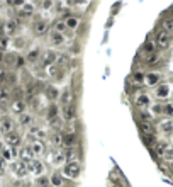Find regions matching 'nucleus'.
<instances>
[{"mask_svg": "<svg viewBox=\"0 0 173 187\" xmlns=\"http://www.w3.org/2000/svg\"><path fill=\"white\" fill-rule=\"evenodd\" d=\"M4 58H5V55H4V53H2V51H0V63L4 61Z\"/></svg>", "mask_w": 173, "mask_h": 187, "instance_id": "obj_53", "label": "nucleus"}, {"mask_svg": "<svg viewBox=\"0 0 173 187\" xmlns=\"http://www.w3.org/2000/svg\"><path fill=\"white\" fill-rule=\"evenodd\" d=\"M27 169H29V173H34L36 177H41V175H44L46 167H44V163H43L41 160L34 158L32 162H29V163H27Z\"/></svg>", "mask_w": 173, "mask_h": 187, "instance_id": "obj_4", "label": "nucleus"}, {"mask_svg": "<svg viewBox=\"0 0 173 187\" xmlns=\"http://www.w3.org/2000/svg\"><path fill=\"white\" fill-rule=\"evenodd\" d=\"M171 12H173V5H171Z\"/></svg>", "mask_w": 173, "mask_h": 187, "instance_id": "obj_56", "label": "nucleus"}, {"mask_svg": "<svg viewBox=\"0 0 173 187\" xmlns=\"http://www.w3.org/2000/svg\"><path fill=\"white\" fill-rule=\"evenodd\" d=\"M59 112H61V109H59L56 104H51V106L48 107V111H46V118H48V121H55V119L59 116Z\"/></svg>", "mask_w": 173, "mask_h": 187, "instance_id": "obj_23", "label": "nucleus"}, {"mask_svg": "<svg viewBox=\"0 0 173 187\" xmlns=\"http://www.w3.org/2000/svg\"><path fill=\"white\" fill-rule=\"evenodd\" d=\"M34 158H36V157H34L31 146H24V148H21V150H19V160H22V162H26V163H29V162H32Z\"/></svg>", "mask_w": 173, "mask_h": 187, "instance_id": "obj_14", "label": "nucleus"}, {"mask_svg": "<svg viewBox=\"0 0 173 187\" xmlns=\"http://www.w3.org/2000/svg\"><path fill=\"white\" fill-rule=\"evenodd\" d=\"M41 56H43V55H41V49L37 48V46H34V48H31L29 51L26 53V61H29V63H37Z\"/></svg>", "mask_w": 173, "mask_h": 187, "instance_id": "obj_17", "label": "nucleus"}, {"mask_svg": "<svg viewBox=\"0 0 173 187\" xmlns=\"http://www.w3.org/2000/svg\"><path fill=\"white\" fill-rule=\"evenodd\" d=\"M77 141H78L77 134H71V133H65V134H63V146L73 148L75 145H77Z\"/></svg>", "mask_w": 173, "mask_h": 187, "instance_id": "obj_20", "label": "nucleus"}, {"mask_svg": "<svg viewBox=\"0 0 173 187\" xmlns=\"http://www.w3.org/2000/svg\"><path fill=\"white\" fill-rule=\"evenodd\" d=\"M34 10H36L34 4H24V5H22V12H21V15H22V17H29V15H32V14H34Z\"/></svg>", "mask_w": 173, "mask_h": 187, "instance_id": "obj_32", "label": "nucleus"}, {"mask_svg": "<svg viewBox=\"0 0 173 187\" xmlns=\"http://www.w3.org/2000/svg\"><path fill=\"white\" fill-rule=\"evenodd\" d=\"M171 95V87L168 84H161L156 87V97L158 99H168Z\"/></svg>", "mask_w": 173, "mask_h": 187, "instance_id": "obj_16", "label": "nucleus"}, {"mask_svg": "<svg viewBox=\"0 0 173 187\" xmlns=\"http://www.w3.org/2000/svg\"><path fill=\"white\" fill-rule=\"evenodd\" d=\"M22 65H24V60L19 56V58H17V65H15V66H22Z\"/></svg>", "mask_w": 173, "mask_h": 187, "instance_id": "obj_51", "label": "nucleus"}, {"mask_svg": "<svg viewBox=\"0 0 173 187\" xmlns=\"http://www.w3.org/2000/svg\"><path fill=\"white\" fill-rule=\"evenodd\" d=\"M0 133H2L4 136L14 133V121H12V118L4 116V118L0 119Z\"/></svg>", "mask_w": 173, "mask_h": 187, "instance_id": "obj_5", "label": "nucleus"}, {"mask_svg": "<svg viewBox=\"0 0 173 187\" xmlns=\"http://www.w3.org/2000/svg\"><path fill=\"white\" fill-rule=\"evenodd\" d=\"M12 99V90L9 87H0V106H7Z\"/></svg>", "mask_w": 173, "mask_h": 187, "instance_id": "obj_18", "label": "nucleus"}, {"mask_svg": "<svg viewBox=\"0 0 173 187\" xmlns=\"http://www.w3.org/2000/svg\"><path fill=\"white\" fill-rule=\"evenodd\" d=\"M29 134H31V136H34V138H37L39 141H41L43 138H46V131H44L43 128H31Z\"/></svg>", "mask_w": 173, "mask_h": 187, "instance_id": "obj_31", "label": "nucleus"}, {"mask_svg": "<svg viewBox=\"0 0 173 187\" xmlns=\"http://www.w3.org/2000/svg\"><path fill=\"white\" fill-rule=\"evenodd\" d=\"M17 58H19V56L15 55V53H7L5 58H4V61H5V65H7V66H14V65H17Z\"/></svg>", "mask_w": 173, "mask_h": 187, "instance_id": "obj_33", "label": "nucleus"}, {"mask_svg": "<svg viewBox=\"0 0 173 187\" xmlns=\"http://www.w3.org/2000/svg\"><path fill=\"white\" fill-rule=\"evenodd\" d=\"M34 123V116L29 112H24L22 116H19V124L22 126V128H29V126H32Z\"/></svg>", "mask_w": 173, "mask_h": 187, "instance_id": "obj_22", "label": "nucleus"}, {"mask_svg": "<svg viewBox=\"0 0 173 187\" xmlns=\"http://www.w3.org/2000/svg\"><path fill=\"white\" fill-rule=\"evenodd\" d=\"M53 31H56V33H59V34H63V36H65V33L68 31L66 22H65V21H56L55 22V29H53Z\"/></svg>", "mask_w": 173, "mask_h": 187, "instance_id": "obj_34", "label": "nucleus"}, {"mask_svg": "<svg viewBox=\"0 0 173 187\" xmlns=\"http://www.w3.org/2000/svg\"><path fill=\"white\" fill-rule=\"evenodd\" d=\"M48 70V73L51 75V77H58V73H59V68L56 65H53V66H49V68H46Z\"/></svg>", "mask_w": 173, "mask_h": 187, "instance_id": "obj_45", "label": "nucleus"}, {"mask_svg": "<svg viewBox=\"0 0 173 187\" xmlns=\"http://www.w3.org/2000/svg\"><path fill=\"white\" fill-rule=\"evenodd\" d=\"M168 148H170V145L166 143V141H158V143H155V153L158 155V157H163Z\"/></svg>", "mask_w": 173, "mask_h": 187, "instance_id": "obj_29", "label": "nucleus"}, {"mask_svg": "<svg viewBox=\"0 0 173 187\" xmlns=\"http://www.w3.org/2000/svg\"><path fill=\"white\" fill-rule=\"evenodd\" d=\"M4 24H5V22L2 21V17H0V31H4Z\"/></svg>", "mask_w": 173, "mask_h": 187, "instance_id": "obj_52", "label": "nucleus"}, {"mask_svg": "<svg viewBox=\"0 0 173 187\" xmlns=\"http://www.w3.org/2000/svg\"><path fill=\"white\" fill-rule=\"evenodd\" d=\"M160 80H161V75L156 73V72H149V73L144 77V84L146 85H156Z\"/></svg>", "mask_w": 173, "mask_h": 187, "instance_id": "obj_24", "label": "nucleus"}, {"mask_svg": "<svg viewBox=\"0 0 173 187\" xmlns=\"http://www.w3.org/2000/svg\"><path fill=\"white\" fill-rule=\"evenodd\" d=\"M153 114H156V116H158V114H163V106H158V104L153 106Z\"/></svg>", "mask_w": 173, "mask_h": 187, "instance_id": "obj_47", "label": "nucleus"}, {"mask_svg": "<svg viewBox=\"0 0 173 187\" xmlns=\"http://www.w3.org/2000/svg\"><path fill=\"white\" fill-rule=\"evenodd\" d=\"M161 26H163V31H166V33H171V31H173V19H165Z\"/></svg>", "mask_w": 173, "mask_h": 187, "instance_id": "obj_39", "label": "nucleus"}, {"mask_svg": "<svg viewBox=\"0 0 173 187\" xmlns=\"http://www.w3.org/2000/svg\"><path fill=\"white\" fill-rule=\"evenodd\" d=\"M41 7H43V9H51L53 7V2H43Z\"/></svg>", "mask_w": 173, "mask_h": 187, "instance_id": "obj_50", "label": "nucleus"}, {"mask_svg": "<svg viewBox=\"0 0 173 187\" xmlns=\"http://www.w3.org/2000/svg\"><path fill=\"white\" fill-rule=\"evenodd\" d=\"M10 111L15 116H22V114L26 112V102H24L22 99H15L14 102L10 104Z\"/></svg>", "mask_w": 173, "mask_h": 187, "instance_id": "obj_12", "label": "nucleus"}, {"mask_svg": "<svg viewBox=\"0 0 173 187\" xmlns=\"http://www.w3.org/2000/svg\"><path fill=\"white\" fill-rule=\"evenodd\" d=\"M68 61H70V56L66 53H59L58 55V61H56V66H66Z\"/></svg>", "mask_w": 173, "mask_h": 187, "instance_id": "obj_36", "label": "nucleus"}, {"mask_svg": "<svg viewBox=\"0 0 173 187\" xmlns=\"http://www.w3.org/2000/svg\"><path fill=\"white\" fill-rule=\"evenodd\" d=\"M0 187H4V182H2V179H0Z\"/></svg>", "mask_w": 173, "mask_h": 187, "instance_id": "obj_54", "label": "nucleus"}, {"mask_svg": "<svg viewBox=\"0 0 173 187\" xmlns=\"http://www.w3.org/2000/svg\"><path fill=\"white\" fill-rule=\"evenodd\" d=\"M171 170H173V163H171Z\"/></svg>", "mask_w": 173, "mask_h": 187, "instance_id": "obj_55", "label": "nucleus"}, {"mask_svg": "<svg viewBox=\"0 0 173 187\" xmlns=\"http://www.w3.org/2000/svg\"><path fill=\"white\" fill-rule=\"evenodd\" d=\"M9 48V37L7 36H0V51L4 53Z\"/></svg>", "mask_w": 173, "mask_h": 187, "instance_id": "obj_40", "label": "nucleus"}, {"mask_svg": "<svg viewBox=\"0 0 173 187\" xmlns=\"http://www.w3.org/2000/svg\"><path fill=\"white\" fill-rule=\"evenodd\" d=\"M49 163L55 167H59V165H65L66 163V157H65V150L61 148H56L49 153Z\"/></svg>", "mask_w": 173, "mask_h": 187, "instance_id": "obj_3", "label": "nucleus"}, {"mask_svg": "<svg viewBox=\"0 0 173 187\" xmlns=\"http://www.w3.org/2000/svg\"><path fill=\"white\" fill-rule=\"evenodd\" d=\"M59 114H61V118L65 123H73L75 118H77V109L73 106H66V107H63Z\"/></svg>", "mask_w": 173, "mask_h": 187, "instance_id": "obj_9", "label": "nucleus"}, {"mask_svg": "<svg viewBox=\"0 0 173 187\" xmlns=\"http://www.w3.org/2000/svg\"><path fill=\"white\" fill-rule=\"evenodd\" d=\"M59 95H61V92H59L55 85H48V87H46V97H48L49 100L59 99Z\"/></svg>", "mask_w": 173, "mask_h": 187, "instance_id": "obj_25", "label": "nucleus"}, {"mask_svg": "<svg viewBox=\"0 0 173 187\" xmlns=\"http://www.w3.org/2000/svg\"><path fill=\"white\" fill-rule=\"evenodd\" d=\"M81 172V163L78 160H73V162H66L65 165H63V177H66V179H78V175H80Z\"/></svg>", "mask_w": 173, "mask_h": 187, "instance_id": "obj_1", "label": "nucleus"}, {"mask_svg": "<svg viewBox=\"0 0 173 187\" xmlns=\"http://www.w3.org/2000/svg\"><path fill=\"white\" fill-rule=\"evenodd\" d=\"M17 29H19V22L15 21V19H9V21H5V24H4V33H5V36H14L15 33H17Z\"/></svg>", "mask_w": 173, "mask_h": 187, "instance_id": "obj_10", "label": "nucleus"}, {"mask_svg": "<svg viewBox=\"0 0 173 187\" xmlns=\"http://www.w3.org/2000/svg\"><path fill=\"white\" fill-rule=\"evenodd\" d=\"M36 187H49L51 185V180H49L48 175H41V177H36Z\"/></svg>", "mask_w": 173, "mask_h": 187, "instance_id": "obj_30", "label": "nucleus"}, {"mask_svg": "<svg viewBox=\"0 0 173 187\" xmlns=\"http://www.w3.org/2000/svg\"><path fill=\"white\" fill-rule=\"evenodd\" d=\"M32 31H34L36 36H44V34L49 31V24L46 21H37L32 26Z\"/></svg>", "mask_w": 173, "mask_h": 187, "instance_id": "obj_13", "label": "nucleus"}, {"mask_svg": "<svg viewBox=\"0 0 173 187\" xmlns=\"http://www.w3.org/2000/svg\"><path fill=\"white\" fill-rule=\"evenodd\" d=\"M163 158H165L168 163H173V146H170L168 150L165 151V155H163Z\"/></svg>", "mask_w": 173, "mask_h": 187, "instance_id": "obj_42", "label": "nucleus"}, {"mask_svg": "<svg viewBox=\"0 0 173 187\" xmlns=\"http://www.w3.org/2000/svg\"><path fill=\"white\" fill-rule=\"evenodd\" d=\"M12 173H14V177H17V179H24V177L29 175V169H27V163L22 160H15L12 162V167H10Z\"/></svg>", "mask_w": 173, "mask_h": 187, "instance_id": "obj_2", "label": "nucleus"}, {"mask_svg": "<svg viewBox=\"0 0 173 187\" xmlns=\"http://www.w3.org/2000/svg\"><path fill=\"white\" fill-rule=\"evenodd\" d=\"M49 180H51L53 187H63V184H65V177H63L61 173H53V175H49Z\"/></svg>", "mask_w": 173, "mask_h": 187, "instance_id": "obj_28", "label": "nucleus"}, {"mask_svg": "<svg viewBox=\"0 0 173 187\" xmlns=\"http://www.w3.org/2000/svg\"><path fill=\"white\" fill-rule=\"evenodd\" d=\"M144 51L148 53V56L153 55V53H155V44L151 43V41H146V43H144Z\"/></svg>", "mask_w": 173, "mask_h": 187, "instance_id": "obj_41", "label": "nucleus"}, {"mask_svg": "<svg viewBox=\"0 0 173 187\" xmlns=\"http://www.w3.org/2000/svg\"><path fill=\"white\" fill-rule=\"evenodd\" d=\"M163 114L165 116H173V104H165L163 106Z\"/></svg>", "mask_w": 173, "mask_h": 187, "instance_id": "obj_44", "label": "nucleus"}, {"mask_svg": "<svg viewBox=\"0 0 173 187\" xmlns=\"http://www.w3.org/2000/svg\"><path fill=\"white\" fill-rule=\"evenodd\" d=\"M158 128H160V131H161L163 134L170 136V134L173 133V123H171V121H161Z\"/></svg>", "mask_w": 173, "mask_h": 187, "instance_id": "obj_27", "label": "nucleus"}, {"mask_svg": "<svg viewBox=\"0 0 173 187\" xmlns=\"http://www.w3.org/2000/svg\"><path fill=\"white\" fill-rule=\"evenodd\" d=\"M115 187H121V185H115Z\"/></svg>", "mask_w": 173, "mask_h": 187, "instance_id": "obj_57", "label": "nucleus"}, {"mask_svg": "<svg viewBox=\"0 0 173 187\" xmlns=\"http://www.w3.org/2000/svg\"><path fill=\"white\" fill-rule=\"evenodd\" d=\"M4 138H5V145L10 146V148H17L22 143V134H19V133H15V131L7 134V136H4Z\"/></svg>", "mask_w": 173, "mask_h": 187, "instance_id": "obj_7", "label": "nucleus"}, {"mask_svg": "<svg viewBox=\"0 0 173 187\" xmlns=\"http://www.w3.org/2000/svg\"><path fill=\"white\" fill-rule=\"evenodd\" d=\"M58 55L59 53H56V51H53V49H48V51H44L43 53V65L44 66H53V65H56V61H58Z\"/></svg>", "mask_w": 173, "mask_h": 187, "instance_id": "obj_6", "label": "nucleus"}, {"mask_svg": "<svg viewBox=\"0 0 173 187\" xmlns=\"http://www.w3.org/2000/svg\"><path fill=\"white\" fill-rule=\"evenodd\" d=\"M5 170H7V162H5L4 158L0 157V173H4Z\"/></svg>", "mask_w": 173, "mask_h": 187, "instance_id": "obj_46", "label": "nucleus"}, {"mask_svg": "<svg viewBox=\"0 0 173 187\" xmlns=\"http://www.w3.org/2000/svg\"><path fill=\"white\" fill-rule=\"evenodd\" d=\"M59 102L63 104V107L71 106V102H73V92L71 90H63L61 95H59Z\"/></svg>", "mask_w": 173, "mask_h": 187, "instance_id": "obj_21", "label": "nucleus"}, {"mask_svg": "<svg viewBox=\"0 0 173 187\" xmlns=\"http://www.w3.org/2000/svg\"><path fill=\"white\" fill-rule=\"evenodd\" d=\"M65 22H66V27L71 31L78 29V26H80V19H78L77 15H68V17L65 19Z\"/></svg>", "mask_w": 173, "mask_h": 187, "instance_id": "obj_26", "label": "nucleus"}, {"mask_svg": "<svg viewBox=\"0 0 173 187\" xmlns=\"http://www.w3.org/2000/svg\"><path fill=\"white\" fill-rule=\"evenodd\" d=\"M5 80H7V73H5L4 68H0V84H4Z\"/></svg>", "mask_w": 173, "mask_h": 187, "instance_id": "obj_48", "label": "nucleus"}, {"mask_svg": "<svg viewBox=\"0 0 173 187\" xmlns=\"http://www.w3.org/2000/svg\"><path fill=\"white\" fill-rule=\"evenodd\" d=\"M156 46L161 49L168 48L170 46V33H166V31H158V34H156Z\"/></svg>", "mask_w": 173, "mask_h": 187, "instance_id": "obj_8", "label": "nucleus"}, {"mask_svg": "<svg viewBox=\"0 0 173 187\" xmlns=\"http://www.w3.org/2000/svg\"><path fill=\"white\" fill-rule=\"evenodd\" d=\"M134 104H136L139 109L149 107V106H151V97H149V94H137V97H136V100H134Z\"/></svg>", "mask_w": 173, "mask_h": 187, "instance_id": "obj_15", "label": "nucleus"}, {"mask_svg": "<svg viewBox=\"0 0 173 187\" xmlns=\"http://www.w3.org/2000/svg\"><path fill=\"white\" fill-rule=\"evenodd\" d=\"M78 155V150L77 148H65V157H66V162H73L75 157Z\"/></svg>", "mask_w": 173, "mask_h": 187, "instance_id": "obj_35", "label": "nucleus"}, {"mask_svg": "<svg viewBox=\"0 0 173 187\" xmlns=\"http://www.w3.org/2000/svg\"><path fill=\"white\" fill-rule=\"evenodd\" d=\"M31 150H32L34 157L39 158V157H43V155L46 153V145L43 143V141H39V139H34L32 143H31Z\"/></svg>", "mask_w": 173, "mask_h": 187, "instance_id": "obj_11", "label": "nucleus"}, {"mask_svg": "<svg viewBox=\"0 0 173 187\" xmlns=\"http://www.w3.org/2000/svg\"><path fill=\"white\" fill-rule=\"evenodd\" d=\"M51 141H53V145H56V146H61L63 145V134H59V133H55V134L51 136Z\"/></svg>", "mask_w": 173, "mask_h": 187, "instance_id": "obj_38", "label": "nucleus"}, {"mask_svg": "<svg viewBox=\"0 0 173 187\" xmlns=\"http://www.w3.org/2000/svg\"><path fill=\"white\" fill-rule=\"evenodd\" d=\"M141 129H143L144 133L153 134V126H151V123H143V121H141Z\"/></svg>", "mask_w": 173, "mask_h": 187, "instance_id": "obj_43", "label": "nucleus"}, {"mask_svg": "<svg viewBox=\"0 0 173 187\" xmlns=\"http://www.w3.org/2000/svg\"><path fill=\"white\" fill-rule=\"evenodd\" d=\"M15 46H17V48H22L24 46V39L22 37H17V39H15Z\"/></svg>", "mask_w": 173, "mask_h": 187, "instance_id": "obj_49", "label": "nucleus"}, {"mask_svg": "<svg viewBox=\"0 0 173 187\" xmlns=\"http://www.w3.org/2000/svg\"><path fill=\"white\" fill-rule=\"evenodd\" d=\"M65 36L59 33H56V31H53V33H49V44L51 46H61V44H65Z\"/></svg>", "mask_w": 173, "mask_h": 187, "instance_id": "obj_19", "label": "nucleus"}, {"mask_svg": "<svg viewBox=\"0 0 173 187\" xmlns=\"http://www.w3.org/2000/svg\"><path fill=\"white\" fill-rule=\"evenodd\" d=\"M146 63H148V65H158V63H160V55L153 53V55L146 56Z\"/></svg>", "mask_w": 173, "mask_h": 187, "instance_id": "obj_37", "label": "nucleus"}]
</instances>
